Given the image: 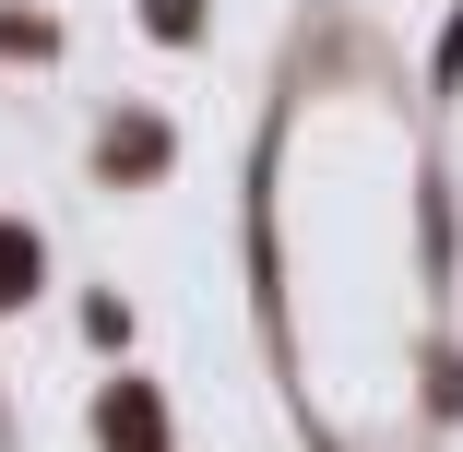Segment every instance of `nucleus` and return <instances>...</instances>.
I'll return each mask as SVG.
<instances>
[{
    "label": "nucleus",
    "instance_id": "f257e3e1",
    "mask_svg": "<svg viewBox=\"0 0 463 452\" xmlns=\"http://www.w3.org/2000/svg\"><path fill=\"white\" fill-rule=\"evenodd\" d=\"M0 298H24V226H0Z\"/></svg>",
    "mask_w": 463,
    "mask_h": 452
}]
</instances>
